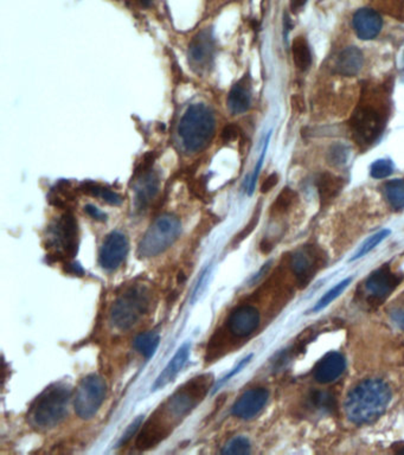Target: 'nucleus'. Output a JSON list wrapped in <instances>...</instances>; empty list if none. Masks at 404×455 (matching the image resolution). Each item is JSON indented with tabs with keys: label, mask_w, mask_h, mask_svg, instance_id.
Instances as JSON below:
<instances>
[{
	"label": "nucleus",
	"mask_w": 404,
	"mask_h": 455,
	"mask_svg": "<svg viewBox=\"0 0 404 455\" xmlns=\"http://www.w3.org/2000/svg\"><path fill=\"white\" fill-rule=\"evenodd\" d=\"M391 401L389 385L379 380H368L358 384L347 395L345 412L351 422L368 424L386 412Z\"/></svg>",
	"instance_id": "nucleus-1"
},
{
	"label": "nucleus",
	"mask_w": 404,
	"mask_h": 455,
	"mask_svg": "<svg viewBox=\"0 0 404 455\" xmlns=\"http://www.w3.org/2000/svg\"><path fill=\"white\" fill-rule=\"evenodd\" d=\"M72 387L65 382L51 384L40 392L28 412V421L37 429H53L65 419Z\"/></svg>",
	"instance_id": "nucleus-2"
},
{
	"label": "nucleus",
	"mask_w": 404,
	"mask_h": 455,
	"mask_svg": "<svg viewBox=\"0 0 404 455\" xmlns=\"http://www.w3.org/2000/svg\"><path fill=\"white\" fill-rule=\"evenodd\" d=\"M215 114L204 103H193L179 122L178 134L182 147L190 153L207 149L215 136Z\"/></svg>",
	"instance_id": "nucleus-3"
},
{
	"label": "nucleus",
	"mask_w": 404,
	"mask_h": 455,
	"mask_svg": "<svg viewBox=\"0 0 404 455\" xmlns=\"http://www.w3.org/2000/svg\"><path fill=\"white\" fill-rule=\"evenodd\" d=\"M152 305V291L143 282L131 284L119 295L111 306V323L116 330H132L146 316Z\"/></svg>",
	"instance_id": "nucleus-4"
},
{
	"label": "nucleus",
	"mask_w": 404,
	"mask_h": 455,
	"mask_svg": "<svg viewBox=\"0 0 404 455\" xmlns=\"http://www.w3.org/2000/svg\"><path fill=\"white\" fill-rule=\"evenodd\" d=\"M182 232V222L172 213H163L147 229L138 245L140 259L160 255L173 245Z\"/></svg>",
	"instance_id": "nucleus-5"
},
{
	"label": "nucleus",
	"mask_w": 404,
	"mask_h": 455,
	"mask_svg": "<svg viewBox=\"0 0 404 455\" xmlns=\"http://www.w3.org/2000/svg\"><path fill=\"white\" fill-rule=\"evenodd\" d=\"M107 396V384L104 377L90 373L76 387L72 405L80 419H90L97 415Z\"/></svg>",
	"instance_id": "nucleus-6"
},
{
	"label": "nucleus",
	"mask_w": 404,
	"mask_h": 455,
	"mask_svg": "<svg viewBox=\"0 0 404 455\" xmlns=\"http://www.w3.org/2000/svg\"><path fill=\"white\" fill-rule=\"evenodd\" d=\"M350 127L358 145L361 147L371 145L384 128L382 110L370 103H359L351 115Z\"/></svg>",
	"instance_id": "nucleus-7"
},
{
	"label": "nucleus",
	"mask_w": 404,
	"mask_h": 455,
	"mask_svg": "<svg viewBox=\"0 0 404 455\" xmlns=\"http://www.w3.org/2000/svg\"><path fill=\"white\" fill-rule=\"evenodd\" d=\"M212 383V375H204L193 378L184 387H179V390L170 396L166 403V408L170 414L177 419H182L187 415L205 397Z\"/></svg>",
	"instance_id": "nucleus-8"
},
{
	"label": "nucleus",
	"mask_w": 404,
	"mask_h": 455,
	"mask_svg": "<svg viewBox=\"0 0 404 455\" xmlns=\"http://www.w3.org/2000/svg\"><path fill=\"white\" fill-rule=\"evenodd\" d=\"M55 254L61 259L74 257L79 245L77 220L72 213H65L50 229L49 237Z\"/></svg>",
	"instance_id": "nucleus-9"
},
{
	"label": "nucleus",
	"mask_w": 404,
	"mask_h": 455,
	"mask_svg": "<svg viewBox=\"0 0 404 455\" xmlns=\"http://www.w3.org/2000/svg\"><path fill=\"white\" fill-rule=\"evenodd\" d=\"M216 44L212 30L198 32L189 44V63L197 74H203L212 67L215 58Z\"/></svg>",
	"instance_id": "nucleus-10"
},
{
	"label": "nucleus",
	"mask_w": 404,
	"mask_h": 455,
	"mask_svg": "<svg viewBox=\"0 0 404 455\" xmlns=\"http://www.w3.org/2000/svg\"><path fill=\"white\" fill-rule=\"evenodd\" d=\"M129 243L126 235L121 231H111L104 238L99 252V264L108 272H114L125 262L129 255Z\"/></svg>",
	"instance_id": "nucleus-11"
},
{
	"label": "nucleus",
	"mask_w": 404,
	"mask_h": 455,
	"mask_svg": "<svg viewBox=\"0 0 404 455\" xmlns=\"http://www.w3.org/2000/svg\"><path fill=\"white\" fill-rule=\"evenodd\" d=\"M268 398L269 392L265 387H253L244 391L231 407V415L244 421L254 419L265 408Z\"/></svg>",
	"instance_id": "nucleus-12"
},
{
	"label": "nucleus",
	"mask_w": 404,
	"mask_h": 455,
	"mask_svg": "<svg viewBox=\"0 0 404 455\" xmlns=\"http://www.w3.org/2000/svg\"><path fill=\"white\" fill-rule=\"evenodd\" d=\"M260 312L251 305H241L230 312L226 326L230 333L237 338H247L258 330L260 325Z\"/></svg>",
	"instance_id": "nucleus-13"
},
{
	"label": "nucleus",
	"mask_w": 404,
	"mask_h": 455,
	"mask_svg": "<svg viewBox=\"0 0 404 455\" xmlns=\"http://www.w3.org/2000/svg\"><path fill=\"white\" fill-rule=\"evenodd\" d=\"M400 277L388 266H382L368 277L365 284L366 291L375 301H383L396 289Z\"/></svg>",
	"instance_id": "nucleus-14"
},
{
	"label": "nucleus",
	"mask_w": 404,
	"mask_h": 455,
	"mask_svg": "<svg viewBox=\"0 0 404 455\" xmlns=\"http://www.w3.org/2000/svg\"><path fill=\"white\" fill-rule=\"evenodd\" d=\"M191 353V341H186L177 350L171 360L166 364L163 371L158 375L154 383L151 387V391H158L172 383L178 377L179 373L185 368Z\"/></svg>",
	"instance_id": "nucleus-15"
},
{
	"label": "nucleus",
	"mask_w": 404,
	"mask_h": 455,
	"mask_svg": "<svg viewBox=\"0 0 404 455\" xmlns=\"http://www.w3.org/2000/svg\"><path fill=\"white\" fill-rule=\"evenodd\" d=\"M354 28L358 38L361 41H371L379 35L383 28L381 14L373 9L363 7L354 14Z\"/></svg>",
	"instance_id": "nucleus-16"
},
{
	"label": "nucleus",
	"mask_w": 404,
	"mask_h": 455,
	"mask_svg": "<svg viewBox=\"0 0 404 455\" xmlns=\"http://www.w3.org/2000/svg\"><path fill=\"white\" fill-rule=\"evenodd\" d=\"M345 359L338 352H329L324 355L315 369V378L319 383H331L343 375Z\"/></svg>",
	"instance_id": "nucleus-17"
},
{
	"label": "nucleus",
	"mask_w": 404,
	"mask_h": 455,
	"mask_svg": "<svg viewBox=\"0 0 404 455\" xmlns=\"http://www.w3.org/2000/svg\"><path fill=\"white\" fill-rule=\"evenodd\" d=\"M140 176L136 186V206L138 210H145L158 195L160 181L158 174L152 170Z\"/></svg>",
	"instance_id": "nucleus-18"
},
{
	"label": "nucleus",
	"mask_w": 404,
	"mask_h": 455,
	"mask_svg": "<svg viewBox=\"0 0 404 455\" xmlns=\"http://www.w3.org/2000/svg\"><path fill=\"white\" fill-rule=\"evenodd\" d=\"M363 64H364V56L361 50L357 46H347L337 57V74L354 77L359 74Z\"/></svg>",
	"instance_id": "nucleus-19"
},
{
	"label": "nucleus",
	"mask_w": 404,
	"mask_h": 455,
	"mask_svg": "<svg viewBox=\"0 0 404 455\" xmlns=\"http://www.w3.org/2000/svg\"><path fill=\"white\" fill-rule=\"evenodd\" d=\"M292 268L301 284H307L317 269V254L312 248L297 250L292 259Z\"/></svg>",
	"instance_id": "nucleus-20"
},
{
	"label": "nucleus",
	"mask_w": 404,
	"mask_h": 455,
	"mask_svg": "<svg viewBox=\"0 0 404 455\" xmlns=\"http://www.w3.org/2000/svg\"><path fill=\"white\" fill-rule=\"evenodd\" d=\"M251 105V92L249 83L246 78L233 85L228 95V107L230 112L235 114L246 113Z\"/></svg>",
	"instance_id": "nucleus-21"
},
{
	"label": "nucleus",
	"mask_w": 404,
	"mask_h": 455,
	"mask_svg": "<svg viewBox=\"0 0 404 455\" xmlns=\"http://www.w3.org/2000/svg\"><path fill=\"white\" fill-rule=\"evenodd\" d=\"M344 184L345 181L343 178L337 177L329 172L320 174L317 181V188H318L319 198L322 205L332 202L333 199L336 198L343 190Z\"/></svg>",
	"instance_id": "nucleus-22"
},
{
	"label": "nucleus",
	"mask_w": 404,
	"mask_h": 455,
	"mask_svg": "<svg viewBox=\"0 0 404 455\" xmlns=\"http://www.w3.org/2000/svg\"><path fill=\"white\" fill-rule=\"evenodd\" d=\"M160 344V336L155 331H146L140 333L133 341V348L136 352H139L143 358L148 360L152 358Z\"/></svg>",
	"instance_id": "nucleus-23"
},
{
	"label": "nucleus",
	"mask_w": 404,
	"mask_h": 455,
	"mask_svg": "<svg viewBox=\"0 0 404 455\" xmlns=\"http://www.w3.org/2000/svg\"><path fill=\"white\" fill-rule=\"evenodd\" d=\"M81 190L86 195L97 197V198L101 199V200H104V202L108 203L111 205L118 206L124 202V198L119 193L111 191L109 188H104L102 185L94 183V181H84L81 185Z\"/></svg>",
	"instance_id": "nucleus-24"
},
{
	"label": "nucleus",
	"mask_w": 404,
	"mask_h": 455,
	"mask_svg": "<svg viewBox=\"0 0 404 455\" xmlns=\"http://www.w3.org/2000/svg\"><path fill=\"white\" fill-rule=\"evenodd\" d=\"M292 53L295 67L301 71L310 69L312 64V53L307 41L304 37H297L292 43Z\"/></svg>",
	"instance_id": "nucleus-25"
},
{
	"label": "nucleus",
	"mask_w": 404,
	"mask_h": 455,
	"mask_svg": "<svg viewBox=\"0 0 404 455\" xmlns=\"http://www.w3.org/2000/svg\"><path fill=\"white\" fill-rule=\"evenodd\" d=\"M384 193H386L388 202L395 209H403L404 208V179H393L384 185Z\"/></svg>",
	"instance_id": "nucleus-26"
},
{
	"label": "nucleus",
	"mask_w": 404,
	"mask_h": 455,
	"mask_svg": "<svg viewBox=\"0 0 404 455\" xmlns=\"http://www.w3.org/2000/svg\"><path fill=\"white\" fill-rule=\"evenodd\" d=\"M350 146L343 142H336L329 147L327 152V161L334 167H342L349 161L350 158Z\"/></svg>",
	"instance_id": "nucleus-27"
},
{
	"label": "nucleus",
	"mask_w": 404,
	"mask_h": 455,
	"mask_svg": "<svg viewBox=\"0 0 404 455\" xmlns=\"http://www.w3.org/2000/svg\"><path fill=\"white\" fill-rule=\"evenodd\" d=\"M351 280H352L351 277L344 279L343 281H340L339 284H336L334 287L331 288L329 291H326L324 296L317 302V305H315V309H313V312L322 311V309L327 307L331 302L334 301V300H336V299L338 298V296H339L345 289H346L347 286L350 284Z\"/></svg>",
	"instance_id": "nucleus-28"
},
{
	"label": "nucleus",
	"mask_w": 404,
	"mask_h": 455,
	"mask_svg": "<svg viewBox=\"0 0 404 455\" xmlns=\"http://www.w3.org/2000/svg\"><path fill=\"white\" fill-rule=\"evenodd\" d=\"M390 232H391V231H390L389 229H383V230L378 231V232H376L375 235L370 236V237L359 247V249L356 252V254H354V257L351 259V261L361 259V257H363V256L366 255V254H368L371 250H373L383 240H386V238L389 236Z\"/></svg>",
	"instance_id": "nucleus-29"
},
{
	"label": "nucleus",
	"mask_w": 404,
	"mask_h": 455,
	"mask_svg": "<svg viewBox=\"0 0 404 455\" xmlns=\"http://www.w3.org/2000/svg\"><path fill=\"white\" fill-rule=\"evenodd\" d=\"M251 451V441L248 440L247 437L240 435L228 441L221 453L222 454H249Z\"/></svg>",
	"instance_id": "nucleus-30"
},
{
	"label": "nucleus",
	"mask_w": 404,
	"mask_h": 455,
	"mask_svg": "<svg viewBox=\"0 0 404 455\" xmlns=\"http://www.w3.org/2000/svg\"><path fill=\"white\" fill-rule=\"evenodd\" d=\"M297 198V193L290 188H283V191L280 192V195L278 196L275 202L272 206L273 213H286L287 210L290 209L294 200Z\"/></svg>",
	"instance_id": "nucleus-31"
},
{
	"label": "nucleus",
	"mask_w": 404,
	"mask_h": 455,
	"mask_svg": "<svg viewBox=\"0 0 404 455\" xmlns=\"http://www.w3.org/2000/svg\"><path fill=\"white\" fill-rule=\"evenodd\" d=\"M395 166L390 159H377L370 166V174L375 179H384L393 173Z\"/></svg>",
	"instance_id": "nucleus-32"
},
{
	"label": "nucleus",
	"mask_w": 404,
	"mask_h": 455,
	"mask_svg": "<svg viewBox=\"0 0 404 455\" xmlns=\"http://www.w3.org/2000/svg\"><path fill=\"white\" fill-rule=\"evenodd\" d=\"M143 419H145V416L140 415L134 421L129 423V427L126 428L125 433L122 434L121 437H120L116 447H121V446L132 440V437L138 433L140 427L143 426Z\"/></svg>",
	"instance_id": "nucleus-33"
},
{
	"label": "nucleus",
	"mask_w": 404,
	"mask_h": 455,
	"mask_svg": "<svg viewBox=\"0 0 404 455\" xmlns=\"http://www.w3.org/2000/svg\"><path fill=\"white\" fill-rule=\"evenodd\" d=\"M381 6L393 17L404 21V0H381Z\"/></svg>",
	"instance_id": "nucleus-34"
},
{
	"label": "nucleus",
	"mask_w": 404,
	"mask_h": 455,
	"mask_svg": "<svg viewBox=\"0 0 404 455\" xmlns=\"http://www.w3.org/2000/svg\"><path fill=\"white\" fill-rule=\"evenodd\" d=\"M251 358H253V355H248L247 357H244V358L242 359L241 362H239V364H237V365H235V368H233V369L230 370L229 373H226V376L222 377V378H221V380L217 382V384H216L215 387H214L212 394H215V392H217V390H219V387H223V385H224L226 382H229V380H231L233 377L236 376L237 373H241V370L244 369V368H246V366L249 364Z\"/></svg>",
	"instance_id": "nucleus-35"
},
{
	"label": "nucleus",
	"mask_w": 404,
	"mask_h": 455,
	"mask_svg": "<svg viewBox=\"0 0 404 455\" xmlns=\"http://www.w3.org/2000/svg\"><path fill=\"white\" fill-rule=\"evenodd\" d=\"M271 135H272V132H269L268 135H267V138H266L265 146H263V149H262L261 156H260V159H258V164H256V166H255L254 172H253V176H251V181H249V188H248V193H249V195H253V192H254L255 190V186H256V181H258V174H260V171H261L262 164H263L266 153H267V149H268L269 139H271Z\"/></svg>",
	"instance_id": "nucleus-36"
},
{
	"label": "nucleus",
	"mask_w": 404,
	"mask_h": 455,
	"mask_svg": "<svg viewBox=\"0 0 404 455\" xmlns=\"http://www.w3.org/2000/svg\"><path fill=\"white\" fill-rule=\"evenodd\" d=\"M312 401L315 403V407L324 409L326 412H331L336 407L334 397H333L332 395L326 394V392H315L312 396Z\"/></svg>",
	"instance_id": "nucleus-37"
},
{
	"label": "nucleus",
	"mask_w": 404,
	"mask_h": 455,
	"mask_svg": "<svg viewBox=\"0 0 404 455\" xmlns=\"http://www.w3.org/2000/svg\"><path fill=\"white\" fill-rule=\"evenodd\" d=\"M210 274H212V266L207 267V268L200 273V277H198V281H197L196 286H195V289H193V302L196 301L197 299L200 298V295H202V293L207 289Z\"/></svg>",
	"instance_id": "nucleus-38"
},
{
	"label": "nucleus",
	"mask_w": 404,
	"mask_h": 455,
	"mask_svg": "<svg viewBox=\"0 0 404 455\" xmlns=\"http://www.w3.org/2000/svg\"><path fill=\"white\" fill-rule=\"evenodd\" d=\"M240 128L237 124H229L224 126L221 133L222 140L224 142H233L240 136Z\"/></svg>",
	"instance_id": "nucleus-39"
},
{
	"label": "nucleus",
	"mask_w": 404,
	"mask_h": 455,
	"mask_svg": "<svg viewBox=\"0 0 404 455\" xmlns=\"http://www.w3.org/2000/svg\"><path fill=\"white\" fill-rule=\"evenodd\" d=\"M258 218H260V209L256 210L254 213V216L251 217V222L248 225L244 227V230L241 231L240 234L237 235L235 241L239 242L244 241V238L247 237L248 235L251 234V231L254 230L255 227L258 225Z\"/></svg>",
	"instance_id": "nucleus-40"
},
{
	"label": "nucleus",
	"mask_w": 404,
	"mask_h": 455,
	"mask_svg": "<svg viewBox=\"0 0 404 455\" xmlns=\"http://www.w3.org/2000/svg\"><path fill=\"white\" fill-rule=\"evenodd\" d=\"M84 213H86L90 218H93V220H97V222H106V220H107V215L102 213L99 208L93 205V204H87V205L84 206Z\"/></svg>",
	"instance_id": "nucleus-41"
},
{
	"label": "nucleus",
	"mask_w": 404,
	"mask_h": 455,
	"mask_svg": "<svg viewBox=\"0 0 404 455\" xmlns=\"http://www.w3.org/2000/svg\"><path fill=\"white\" fill-rule=\"evenodd\" d=\"M279 181V176L276 173L269 174L268 177L266 178L265 181L261 185L262 193H267L271 191L272 188H275L276 184Z\"/></svg>",
	"instance_id": "nucleus-42"
},
{
	"label": "nucleus",
	"mask_w": 404,
	"mask_h": 455,
	"mask_svg": "<svg viewBox=\"0 0 404 455\" xmlns=\"http://www.w3.org/2000/svg\"><path fill=\"white\" fill-rule=\"evenodd\" d=\"M292 107L297 113H302L305 109L304 99L300 95H294L292 97Z\"/></svg>",
	"instance_id": "nucleus-43"
},
{
	"label": "nucleus",
	"mask_w": 404,
	"mask_h": 455,
	"mask_svg": "<svg viewBox=\"0 0 404 455\" xmlns=\"http://www.w3.org/2000/svg\"><path fill=\"white\" fill-rule=\"evenodd\" d=\"M393 320H395V323L398 325L400 328L404 330V307L398 309L396 313H395V316H393Z\"/></svg>",
	"instance_id": "nucleus-44"
},
{
	"label": "nucleus",
	"mask_w": 404,
	"mask_h": 455,
	"mask_svg": "<svg viewBox=\"0 0 404 455\" xmlns=\"http://www.w3.org/2000/svg\"><path fill=\"white\" fill-rule=\"evenodd\" d=\"M67 270H68L69 273L76 274V275H82L83 274L82 267L76 262L68 263L67 264Z\"/></svg>",
	"instance_id": "nucleus-45"
},
{
	"label": "nucleus",
	"mask_w": 404,
	"mask_h": 455,
	"mask_svg": "<svg viewBox=\"0 0 404 455\" xmlns=\"http://www.w3.org/2000/svg\"><path fill=\"white\" fill-rule=\"evenodd\" d=\"M306 1L307 0H292V9H293L294 12H297L299 9L304 6Z\"/></svg>",
	"instance_id": "nucleus-46"
},
{
	"label": "nucleus",
	"mask_w": 404,
	"mask_h": 455,
	"mask_svg": "<svg viewBox=\"0 0 404 455\" xmlns=\"http://www.w3.org/2000/svg\"><path fill=\"white\" fill-rule=\"evenodd\" d=\"M400 82H402V83H404V51H403V56H402V64H400Z\"/></svg>",
	"instance_id": "nucleus-47"
},
{
	"label": "nucleus",
	"mask_w": 404,
	"mask_h": 455,
	"mask_svg": "<svg viewBox=\"0 0 404 455\" xmlns=\"http://www.w3.org/2000/svg\"><path fill=\"white\" fill-rule=\"evenodd\" d=\"M138 3L143 7L151 6V4H152V0H136Z\"/></svg>",
	"instance_id": "nucleus-48"
}]
</instances>
